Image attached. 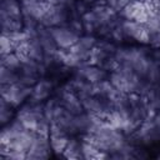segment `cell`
Listing matches in <instances>:
<instances>
[{
    "instance_id": "obj_1",
    "label": "cell",
    "mask_w": 160,
    "mask_h": 160,
    "mask_svg": "<svg viewBox=\"0 0 160 160\" xmlns=\"http://www.w3.org/2000/svg\"><path fill=\"white\" fill-rule=\"evenodd\" d=\"M55 39L59 44H61L62 46H69L74 42H76V36L72 35L70 31H65V30H61V31H58L56 35H55Z\"/></svg>"
}]
</instances>
